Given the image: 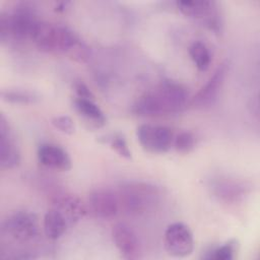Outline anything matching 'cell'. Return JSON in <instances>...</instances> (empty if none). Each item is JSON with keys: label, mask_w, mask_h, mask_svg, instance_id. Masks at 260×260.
<instances>
[{"label": "cell", "mask_w": 260, "mask_h": 260, "mask_svg": "<svg viewBox=\"0 0 260 260\" xmlns=\"http://www.w3.org/2000/svg\"><path fill=\"white\" fill-rule=\"evenodd\" d=\"M189 101L187 88L175 81H162L142 93L134 103L132 112L140 117H160L184 110Z\"/></svg>", "instance_id": "1"}, {"label": "cell", "mask_w": 260, "mask_h": 260, "mask_svg": "<svg viewBox=\"0 0 260 260\" xmlns=\"http://www.w3.org/2000/svg\"><path fill=\"white\" fill-rule=\"evenodd\" d=\"M35 11L27 4L17 5L12 11L1 13L0 38L14 41H35L42 25Z\"/></svg>", "instance_id": "2"}, {"label": "cell", "mask_w": 260, "mask_h": 260, "mask_svg": "<svg viewBox=\"0 0 260 260\" xmlns=\"http://www.w3.org/2000/svg\"><path fill=\"white\" fill-rule=\"evenodd\" d=\"M120 210L128 215H142L151 210L159 200V190L149 183L128 182L118 192Z\"/></svg>", "instance_id": "3"}, {"label": "cell", "mask_w": 260, "mask_h": 260, "mask_svg": "<svg viewBox=\"0 0 260 260\" xmlns=\"http://www.w3.org/2000/svg\"><path fill=\"white\" fill-rule=\"evenodd\" d=\"M79 42L76 34L67 26L43 22L34 41L39 50L48 53H63Z\"/></svg>", "instance_id": "4"}, {"label": "cell", "mask_w": 260, "mask_h": 260, "mask_svg": "<svg viewBox=\"0 0 260 260\" xmlns=\"http://www.w3.org/2000/svg\"><path fill=\"white\" fill-rule=\"evenodd\" d=\"M39 228V219L35 213L27 210H17L3 219L1 233L16 243L25 244L38 237Z\"/></svg>", "instance_id": "5"}, {"label": "cell", "mask_w": 260, "mask_h": 260, "mask_svg": "<svg viewBox=\"0 0 260 260\" xmlns=\"http://www.w3.org/2000/svg\"><path fill=\"white\" fill-rule=\"evenodd\" d=\"M136 137L141 147L152 154H162L173 145L174 132L162 125L141 124L136 129Z\"/></svg>", "instance_id": "6"}, {"label": "cell", "mask_w": 260, "mask_h": 260, "mask_svg": "<svg viewBox=\"0 0 260 260\" xmlns=\"http://www.w3.org/2000/svg\"><path fill=\"white\" fill-rule=\"evenodd\" d=\"M164 246L172 257L184 258L191 255L194 250V238L189 226L183 222L168 225L164 235Z\"/></svg>", "instance_id": "7"}, {"label": "cell", "mask_w": 260, "mask_h": 260, "mask_svg": "<svg viewBox=\"0 0 260 260\" xmlns=\"http://www.w3.org/2000/svg\"><path fill=\"white\" fill-rule=\"evenodd\" d=\"M229 70L228 62H222L210 75L205 84L191 99L190 104L196 109L212 107L218 100Z\"/></svg>", "instance_id": "8"}, {"label": "cell", "mask_w": 260, "mask_h": 260, "mask_svg": "<svg viewBox=\"0 0 260 260\" xmlns=\"http://www.w3.org/2000/svg\"><path fill=\"white\" fill-rule=\"evenodd\" d=\"M180 12L189 18L205 19L208 26L218 30L220 22L216 11V3L207 0H181L176 2Z\"/></svg>", "instance_id": "9"}, {"label": "cell", "mask_w": 260, "mask_h": 260, "mask_svg": "<svg viewBox=\"0 0 260 260\" xmlns=\"http://www.w3.org/2000/svg\"><path fill=\"white\" fill-rule=\"evenodd\" d=\"M113 242L125 259L140 257V242L134 230L125 222H118L112 229Z\"/></svg>", "instance_id": "10"}, {"label": "cell", "mask_w": 260, "mask_h": 260, "mask_svg": "<svg viewBox=\"0 0 260 260\" xmlns=\"http://www.w3.org/2000/svg\"><path fill=\"white\" fill-rule=\"evenodd\" d=\"M88 205L96 216L104 219L115 217L120 210L117 192L108 188H99L91 191L88 195Z\"/></svg>", "instance_id": "11"}, {"label": "cell", "mask_w": 260, "mask_h": 260, "mask_svg": "<svg viewBox=\"0 0 260 260\" xmlns=\"http://www.w3.org/2000/svg\"><path fill=\"white\" fill-rule=\"evenodd\" d=\"M20 164V152L5 116H0V166L11 170Z\"/></svg>", "instance_id": "12"}, {"label": "cell", "mask_w": 260, "mask_h": 260, "mask_svg": "<svg viewBox=\"0 0 260 260\" xmlns=\"http://www.w3.org/2000/svg\"><path fill=\"white\" fill-rule=\"evenodd\" d=\"M38 159L47 169L67 172L71 169V158L67 151L59 145L52 143L41 144L38 148Z\"/></svg>", "instance_id": "13"}, {"label": "cell", "mask_w": 260, "mask_h": 260, "mask_svg": "<svg viewBox=\"0 0 260 260\" xmlns=\"http://www.w3.org/2000/svg\"><path fill=\"white\" fill-rule=\"evenodd\" d=\"M67 218L69 224L81 219L86 214V206L72 194H61L54 199V206Z\"/></svg>", "instance_id": "14"}, {"label": "cell", "mask_w": 260, "mask_h": 260, "mask_svg": "<svg viewBox=\"0 0 260 260\" xmlns=\"http://www.w3.org/2000/svg\"><path fill=\"white\" fill-rule=\"evenodd\" d=\"M211 189L214 196L226 203L237 202L247 193V187L244 183L231 179L215 181Z\"/></svg>", "instance_id": "15"}, {"label": "cell", "mask_w": 260, "mask_h": 260, "mask_svg": "<svg viewBox=\"0 0 260 260\" xmlns=\"http://www.w3.org/2000/svg\"><path fill=\"white\" fill-rule=\"evenodd\" d=\"M73 107L77 114L92 127L100 128L106 124V116L101 108L94 103V100L76 98L73 101Z\"/></svg>", "instance_id": "16"}, {"label": "cell", "mask_w": 260, "mask_h": 260, "mask_svg": "<svg viewBox=\"0 0 260 260\" xmlns=\"http://www.w3.org/2000/svg\"><path fill=\"white\" fill-rule=\"evenodd\" d=\"M69 222L64 214L55 207L49 209L43 221L44 232L48 239L58 240L60 239L67 231Z\"/></svg>", "instance_id": "17"}, {"label": "cell", "mask_w": 260, "mask_h": 260, "mask_svg": "<svg viewBox=\"0 0 260 260\" xmlns=\"http://www.w3.org/2000/svg\"><path fill=\"white\" fill-rule=\"evenodd\" d=\"M189 56L199 71H206L211 63V54L206 45L200 41L193 42L189 47Z\"/></svg>", "instance_id": "18"}, {"label": "cell", "mask_w": 260, "mask_h": 260, "mask_svg": "<svg viewBox=\"0 0 260 260\" xmlns=\"http://www.w3.org/2000/svg\"><path fill=\"white\" fill-rule=\"evenodd\" d=\"M1 99L9 104L29 105L38 102L39 96L24 89H9L1 91Z\"/></svg>", "instance_id": "19"}, {"label": "cell", "mask_w": 260, "mask_h": 260, "mask_svg": "<svg viewBox=\"0 0 260 260\" xmlns=\"http://www.w3.org/2000/svg\"><path fill=\"white\" fill-rule=\"evenodd\" d=\"M238 243L236 240H231L221 246L215 247L210 251L206 252L203 258L215 259V260H232L235 258L237 252Z\"/></svg>", "instance_id": "20"}, {"label": "cell", "mask_w": 260, "mask_h": 260, "mask_svg": "<svg viewBox=\"0 0 260 260\" xmlns=\"http://www.w3.org/2000/svg\"><path fill=\"white\" fill-rule=\"evenodd\" d=\"M173 146L177 152L187 154L195 147V137L191 132H180L176 137H174Z\"/></svg>", "instance_id": "21"}, {"label": "cell", "mask_w": 260, "mask_h": 260, "mask_svg": "<svg viewBox=\"0 0 260 260\" xmlns=\"http://www.w3.org/2000/svg\"><path fill=\"white\" fill-rule=\"evenodd\" d=\"M105 142H108L111 145V148L115 150L120 156L130 159L131 158V151L127 144L126 139L120 135V134H114L108 137V139L105 140Z\"/></svg>", "instance_id": "22"}, {"label": "cell", "mask_w": 260, "mask_h": 260, "mask_svg": "<svg viewBox=\"0 0 260 260\" xmlns=\"http://www.w3.org/2000/svg\"><path fill=\"white\" fill-rule=\"evenodd\" d=\"M52 125L58 129L59 131L71 135L75 131V124L73 120L66 115H61V116H56L52 119Z\"/></svg>", "instance_id": "23"}, {"label": "cell", "mask_w": 260, "mask_h": 260, "mask_svg": "<svg viewBox=\"0 0 260 260\" xmlns=\"http://www.w3.org/2000/svg\"><path fill=\"white\" fill-rule=\"evenodd\" d=\"M74 90L76 92L77 98L94 100V96H93L92 92L87 87V85L84 82H82V81H77V82L74 83Z\"/></svg>", "instance_id": "24"}, {"label": "cell", "mask_w": 260, "mask_h": 260, "mask_svg": "<svg viewBox=\"0 0 260 260\" xmlns=\"http://www.w3.org/2000/svg\"><path fill=\"white\" fill-rule=\"evenodd\" d=\"M70 4V2H65V1H62V2H59L56 4L55 6V10L56 11H65L66 10V6Z\"/></svg>", "instance_id": "25"}]
</instances>
